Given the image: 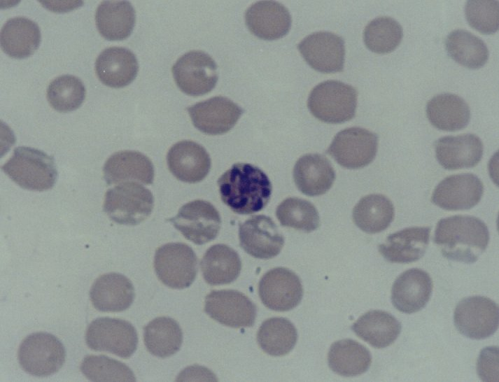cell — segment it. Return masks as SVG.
<instances>
[{
  "label": "cell",
  "instance_id": "36",
  "mask_svg": "<svg viewBox=\"0 0 499 382\" xmlns=\"http://www.w3.org/2000/svg\"><path fill=\"white\" fill-rule=\"evenodd\" d=\"M297 332L287 318L274 317L265 320L258 331L257 341L266 353L272 356L288 354L295 346Z\"/></svg>",
  "mask_w": 499,
  "mask_h": 382
},
{
  "label": "cell",
  "instance_id": "7",
  "mask_svg": "<svg viewBox=\"0 0 499 382\" xmlns=\"http://www.w3.org/2000/svg\"><path fill=\"white\" fill-rule=\"evenodd\" d=\"M85 339L90 349L122 358H130L138 344L136 330L130 323L109 317L93 320L87 327Z\"/></svg>",
  "mask_w": 499,
  "mask_h": 382
},
{
  "label": "cell",
  "instance_id": "3",
  "mask_svg": "<svg viewBox=\"0 0 499 382\" xmlns=\"http://www.w3.org/2000/svg\"><path fill=\"white\" fill-rule=\"evenodd\" d=\"M2 171L21 188L34 191L51 189L57 179L54 158L40 150L20 146L1 166Z\"/></svg>",
  "mask_w": 499,
  "mask_h": 382
},
{
  "label": "cell",
  "instance_id": "5",
  "mask_svg": "<svg viewBox=\"0 0 499 382\" xmlns=\"http://www.w3.org/2000/svg\"><path fill=\"white\" fill-rule=\"evenodd\" d=\"M153 205L148 189L136 182H124L106 191L103 210L115 222L136 225L150 215Z\"/></svg>",
  "mask_w": 499,
  "mask_h": 382
},
{
  "label": "cell",
  "instance_id": "24",
  "mask_svg": "<svg viewBox=\"0 0 499 382\" xmlns=\"http://www.w3.org/2000/svg\"><path fill=\"white\" fill-rule=\"evenodd\" d=\"M103 173L108 185L134 181L152 184L154 180L152 162L134 150H122L111 155L104 163Z\"/></svg>",
  "mask_w": 499,
  "mask_h": 382
},
{
  "label": "cell",
  "instance_id": "43",
  "mask_svg": "<svg viewBox=\"0 0 499 382\" xmlns=\"http://www.w3.org/2000/svg\"><path fill=\"white\" fill-rule=\"evenodd\" d=\"M496 348L495 351L497 350ZM491 347L484 348L479 358L477 363V371L479 375L483 380H486V376H493L491 371H494L498 374V355L493 359L490 355Z\"/></svg>",
  "mask_w": 499,
  "mask_h": 382
},
{
  "label": "cell",
  "instance_id": "20",
  "mask_svg": "<svg viewBox=\"0 0 499 382\" xmlns=\"http://www.w3.org/2000/svg\"><path fill=\"white\" fill-rule=\"evenodd\" d=\"M167 161L171 174L185 183L202 181L211 169L209 153L202 146L192 141H181L171 146Z\"/></svg>",
  "mask_w": 499,
  "mask_h": 382
},
{
  "label": "cell",
  "instance_id": "18",
  "mask_svg": "<svg viewBox=\"0 0 499 382\" xmlns=\"http://www.w3.org/2000/svg\"><path fill=\"white\" fill-rule=\"evenodd\" d=\"M484 185L472 174L449 176L435 188L432 201L448 211L467 210L476 206L483 195Z\"/></svg>",
  "mask_w": 499,
  "mask_h": 382
},
{
  "label": "cell",
  "instance_id": "14",
  "mask_svg": "<svg viewBox=\"0 0 499 382\" xmlns=\"http://www.w3.org/2000/svg\"><path fill=\"white\" fill-rule=\"evenodd\" d=\"M262 304L275 311H287L296 307L303 296L298 276L284 267H276L265 273L258 284Z\"/></svg>",
  "mask_w": 499,
  "mask_h": 382
},
{
  "label": "cell",
  "instance_id": "26",
  "mask_svg": "<svg viewBox=\"0 0 499 382\" xmlns=\"http://www.w3.org/2000/svg\"><path fill=\"white\" fill-rule=\"evenodd\" d=\"M430 232L428 227L405 228L389 235L385 242L379 246V251L390 262L417 261L427 250Z\"/></svg>",
  "mask_w": 499,
  "mask_h": 382
},
{
  "label": "cell",
  "instance_id": "15",
  "mask_svg": "<svg viewBox=\"0 0 499 382\" xmlns=\"http://www.w3.org/2000/svg\"><path fill=\"white\" fill-rule=\"evenodd\" d=\"M239 237L241 247L248 254L262 260L278 255L284 244L276 225L265 215H254L240 224Z\"/></svg>",
  "mask_w": 499,
  "mask_h": 382
},
{
  "label": "cell",
  "instance_id": "16",
  "mask_svg": "<svg viewBox=\"0 0 499 382\" xmlns=\"http://www.w3.org/2000/svg\"><path fill=\"white\" fill-rule=\"evenodd\" d=\"M297 49L307 64L323 73L342 71L345 48L341 36L329 31L314 32L306 36Z\"/></svg>",
  "mask_w": 499,
  "mask_h": 382
},
{
  "label": "cell",
  "instance_id": "41",
  "mask_svg": "<svg viewBox=\"0 0 499 382\" xmlns=\"http://www.w3.org/2000/svg\"><path fill=\"white\" fill-rule=\"evenodd\" d=\"M83 375L92 381H135L136 378L125 364L106 355H87L80 365Z\"/></svg>",
  "mask_w": 499,
  "mask_h": 382
},
{
  "label": "cell",
  "instance_id": "10",
  "mask_svg": "<svg viewBox=\"0 0 499 382\" xmlns=\"http://www.w3.org/2000/svg\"><path fill=\"white\" fill-rule=\"evenodd\" d=\"M172 73L179 89L195 97L211 92L218 78L215 61L200 50H192L182 55L174 64Z\"/></svg>",
  "mask_w": 499,
  "mask_h": 382
},
{
  "label": "cell",
  "instance_id": "39",
  "mask_svg": "<svg viewBox=\"0 0 499 382\" xmlns=\"http://www.w3.org/2000/svg\"><path fill=\"white\" fill-rule=\"evenodd\" d=\"M401 25L390 17H379L372 20L364 30L365 45L371 51L385 54L394 50L401 42Z\"/></svg>",
  "mask_w": 499,
  "mask_h": 382
},
{
  "label": "cell",
  "instance_id": "4",
  "mask_svg": "<svg viewBox=\"0 0 499 382\" xmlns=\"http://www.w3.org/2000/svg\"><path fill=\"white\" fill-rule=\"evenodd\" d=\"M311 114L328 123H342L356 114L357 92L350 85L339 80H326L316 85L307 101Z\"/></svg>",
  "mask_w": 499,
  "mask_h": 382
},
{
  "label": "cell",
  "instance_id": "35",
  "mask_svg": "<svg viewBox=\"0 0 499 382\" xmlns=\"http://www.w3.org/2000/svg\"><path fill=\"white\" fill-rule=\"evenodd\" d=\"M394 214V206L389 199L372 194L363 197L354 206L353 220L363 232L375 234L388 227Z\"/></svg>",
  "mask_w": 499,
  "mask_h": 382
},
{
  "label": "cell",
  "instance_id": "33",
  "mask_svg": "<svg viewBox=\"0 0 499 382\" xmlns=\"http://www.w3.org/2000/svg\"><path fill=\"white\" fill-rule=\"evenodd\" d=\"M328 362L330 368L343 376H356L368 370L372 362L370 351L361 344L351 339L334 342L329 350Z\"/></svg>",
  "mask_w": 499,
  "mask_h": 382
},
{
  "label": "cell",
  "instance_id": "27",
  "mask_svg": "<svg viewBox=\"0 0 499 382\" xmlns=\"http://www.w3.org/2000/svg\"><path fill=\"white\" fill-rule=\"evenodd\" d=\"M293 178L300 191L308 196L325 194L332 187L335 172L330 162L321 154L301 157L293 169Z\"/></svg>",
  "mask_w": 499,
  "mask_h": 382
},
{
  "label": "cell",
  "instance_id": "6",
  "mask_svg": "<svg viewBox=\"0 0 499 382\" xmlns=\"http://www.w3.org/2000/svg\"><path fill=\"white\" fill-rule=\"evenodd\" d=\"M62 343L53 334L34 332L21 342L17 358L21 367L35 376H48L58 372L65 361Z\"/></svg>",
  "mask_w": 499,
  "mask_h": 382
},
{
  "label": "cell",
  "instance_id": "22",
  "mask_svg": "<svg viewBox=\"0 0 499 382\" xmlns=\"http://www.w3.org/2000/svg\"><path fill=\"white\" fill-rule=\"evenodd\" d=\"M135 297L131 281L123 274L111 272L98 277L90 290L94 307L102 312H120L127 309Z\"/></svg>",
  "mask_w": 499,
  "mask_h": 382
},
{
  "label": "cell",
  "instance_id": "2",
  "mask_svg": "<svg viewBox=\"0 0 499 382\" xmlns=\"http://www.w3.org/2000/svg\"><path fill=\"white\" fill-rule=\"evenodd\" d=\"M489 241L486 225L471 215H453L437 224L434 242L444 257L454 261L474 263Z\"/></svg>",
  "mask_w": 499,
  "mask_h": 382
},
{
  "label": "cell",
  "instance_id": "13",
  "mask_svg": "<svg viewBox=\"0 0 499 382\" xmlns=\"http://www.w3.org/2000/svg\"><path fill=\"white\" fill-rule=\"evenodd\" d=\"M204 311L219 323L234 328L253 326L257 314L253 302L234 290H212L205 298Z\"/></svg>",
  "mask_w": 499,
  "mask_h": 382
},
{
  "label": "cell",
  "instance_id": "23",
  "mask_svg": "<svg viewBox=\"0 0 499 382\" xmlns=\"http://www.w3.org/2000/svg\"><path fill=\"white\" fill-rule=\"evenodd\" d=\"M435 148L437 161L448 170L476 166L484 151L481 139L472 134L442 137L436 141Z\"/></svg>",
  "mask_w": 499,
  "mask_h": 382
},
{
  "label": "cell",
  "instance_id": "30",
  "mask_svg": "<svg viewBox=\"0 0 499 382\" xmlns=\"http://www.w3.org/2000/svg\"><path fill=\"white\" fill-rule=\"evenodd\" d=\"M400 323L391 313L381 310H371L352 325L355 334L377 348L392 344L401 332Z\"/></svg>",
  "mask_w": 499,
  "mask_h": 382
},
{
  "label": "cell",
  "instance_id": "8",
  "mask_svg": "<svg viewBox=\"0 0 499 382\" xmlns=\"http://www.w3.org/2000/svg\"><path fill=\"white\" fill-rule=\"evenodd\" d=\"M154 269L163 284L173 289H184L196 278L197 257L185 243H166L155 251Z\"/></svg>",
  "mask_w": 499,
  "mask_h": 382
},
{
  "label": "cell",
  "instance_id": "40",
  "mask_svg": "<svg viewBox=\"0 0 499 382\" xmlns=\"http://www.w3.org/2000/svg\"><path fill=\"white\" fill-rule=\"evenodd\" d=\"M276 215L281 225L311 232L317 229L320 218L316 207L305 199L290 197L276 208Z\"/></svg>",
  "mask_w": 499,
  "mask_h": 382
},
{
  "label": "cell",
  "instance_id": "11",
  "mask_svg": "<svg viewBox=\"0 0 499 382\" xmlns=\"http://www.w3.org/2000/svg\"><path fill=\"white\" fill-rule=\"evenodd\" d=\"M377 135L364 128L353 127L338 132L326 153L342 167L360 169L368 165L376 157Z\"/></svg>",
  "mask_w": 499,
  "mask_h": 382
},
{
  "label": "cell",
  "instance_id": "19",
  "mask_svg": "<svg viewBox=\"0 0 499 382\" xmlns=\"http://www.w3.org/2000/svg\"><path fill=\"white\" fill-rule=\"evenodd\" d=\"M245 22L249 31L264 40H276L289 31L292 19L288 10L274 1H260L246 10Z\"/></svg>",
  "mask_w": 499,
  "mask_h": 382
},
{
  "label": "cell",
  "instance_id": "28",
  "mask_svg": "<svg viewBox=\"0 0 499 382\" xmlns=\"http://www.w3.org/2000/svg\"><path fill=\"white\" fill-rule=\"evenodd\" d=\"M38 24L25 17H15L6 21L1 29L2 50L11 57L23 59L31 55L41 43Z\"/></svg>",
  "mask_w": 499,
  "mask_h": 382
},
{
  "label": "cell",
  "instance_id": "38",
  "mask_svg": "<svg viewBox=\"0 0 499 382\" xmlns=\"http://www.w3.org/2000/svg\"><path fill=\"white\" fill-rule=\"evenodd\" d=\"M85 87L76 76L62 75L52 80L47 88V99L56 111L66 113L75 111L85 98Z\"/></svg>",
  "mask_w": 499,
  "mask_h": 382
},
{
  "label": "cell",
  "instance_id": "1",
  "mask_svg": "<svg viewBox=\"0 0 499 382\" xmlns=\"http://www.w3.org/2000/svg\"><path fill=\"white\" fill-rule=\"evenodd\" d=\"M220 197L232 211L241 215L262 210L268 204L272 183L258 167L236 163L218 180Z\"/></svg>",
  "mask_w": 499,
  "mask_h": 382
},
{
  "label": "cell",
  "instance_id": "29",
  "mask_svg": "<svg viewBox=\"0 0 499 382\" xmlns=\"http://www.w3.org/2000/svg\"><path fill=\"white\" fill-rule=\"evenodd\" d=\"M136 13L127 1H104L98 6L95 22L99 34L109 41H121L132 34Z\"/></svg>",
  "mask_w": 499,
  "mask_h": 382
},
{
  "label": "cell",
  "instance_id": "9",
  "mask_svg": "<svg viewBox=\"0 0 499 382\" xmlns=\"http://www.w3.org/2000/svg\"><path fill=\"white\" fill-rule=\"evenodd\" d=\"M454 320L456 327L463 335L472 339L488 338L498 327V304L484 296L465 297L457 304Z\"/></svg>",
  "mask_w": 499,
  "mask_h": 382
},
{
  "label": "cell",
  "instance_id": "17",
  "mask_svg": "<svg viewBox=\"0 0 499 382\" xmlns=\"http://www.w3.org/2000/svg\"><path fill=\"white\" fill-rule=\"evenodd\" d=\"M194 126L203 133L216 135L230 131L244 110L230 99L217 96L187 108Z\"/></svg>",
  "mask_w": 499,
  "mask_h": 382
},
{
  "label": "cell",
  "instance_id": "34",
  "mask_svg": "<svg viewBox=\"0 0 499 382\" xmlns=\"http://www.w3.org/2000/svg\"><path fill=\"white\" fill-rule=\"evenodd\" d=\"M145 346L152 355L165 358L177 353L183 342L178 323L169 317H157L144 327Z\"/></svg>",
  "mask_w": 499,
  "mask_h": 382
},
{
  "label": "cell",
  "instance_id": "37",
  "mask_svg": "<svg viewBox=\"0 0 499 382\" xmlns=\"http://www.w3.org/2000/svg\"><path fill=\"white\" fill-rule=\"evenodd\" d=\"M445 45L449 55L454 60L470 69L483 66L489 59L485 43L464 29L451 31L447 37Z\"/></svg>",
  "mask_w": 499,
  "mask_h": 382
},
{
  "label": "cell",
  "instance_id": "21",
  "mask_svg": "<svg viewBox=\"0 0 499 382\" xmlns=\"http://www.w3.org/2000/svg\"><path fill=\"white\" fill-rule=\"evenodd\" d=\"M433 291V281L425 271L413 268L402 273L391 290V302L400 311L416 313L423 309Z\"/></svg>",
  "mask_w": 499,
  "mask_h": 382
},
{
  "label": "cell",
  "instance_id": "25",
  "mask_svg": "<svg viewBox=\"0 0 499 382\" xmlns=\"http://www.w3.org/2000/svg\"><path fill=\"white\" fill-rule=\"evenodd\" d=\"M139 69L135 55L122 47L104 50L95 62V71L99 80L106 86L120 88L130 84Z\"/></svg>",
  "mask_w": 499,
  "mask_h": 382
},
{
  "label": "cell",
  "instance_id": "32",
  "mask_svg": "<svg viewBox=\"0 0 499 382\" xmlns=\"http://www.w3.org/2000/svg\"><path fill=\"white\" fill-rule=\"evenodd\" d=\"M426 114L435 127L448 132L465 128L470 119L468 104L459 96L451 93L433 97L427 104Z\"/></svg>",
  "mask_w": 499,
  "mask_h": 382
},
{
  "label": "cell",
  "instance_id": "42",
  "mask_svg": "<svg viewBox=\"0 0 499 382\" xmlns=\"http://www.w3.org/2000/svg\"><path fill=\"white\" fill-rule=\"evenodd\" d=\"M498 1H468L465 14L469 24L485 34H494L499 27Z\"/></svg>",
  "mask_w": 499,
  "mask_h": 382
},
{
  "label": "cell",
  "instance_id": "12",
  "mask_svg": "<svg viewBox=\"0 0 499 382\" xmlns=\"http://www.w3.org/2000/svg\"><path fill=\"white\" fill-rule=\"evenodd\" d=\"M168 220L185 239L197 245L216 239L221 225L218 211L210 202L204 200L184 204L178 214Z\"/></svg>",
  "mask_w": 499,
  "mask_h": 382
},
{
  "label": "cell",
  "instance_id": "31",
  "mask_svg": "<svg viewBox=\"0 0 499 382\" xmlns=\"http://www.w3.org/2000/svg\"><path fill=\"white\" fill-rule=\"evenodd\" d=\"M200 267L209 285H225L234 281L240 274L241 262L237 252L225 244H215L207 249Z\"/></svg>",
  "mask_w": 499,
  "mask_h": 382
}]
</instances>
